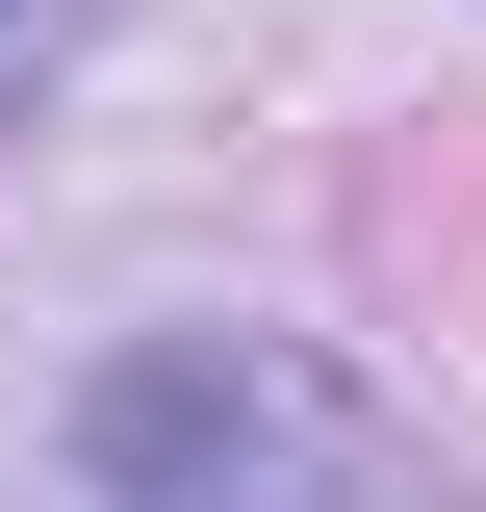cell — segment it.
I'll return each mask as SVG.
<instances>
[{"label":"cell","mask_w":486,"mask_h":512,"mask_svg":"<svg viewBox=\"0 0 486 512\" xmlns=\"http://www.w3.org/2000/svg\"><path fill=\"white\" fill-rule=\"evenodd\" d=\"M77 487H103V512H384V436L307 359H256V333H154V359L103 384Z\"/></svg>","instance_id":"6da1fadb"}]
</instances>
